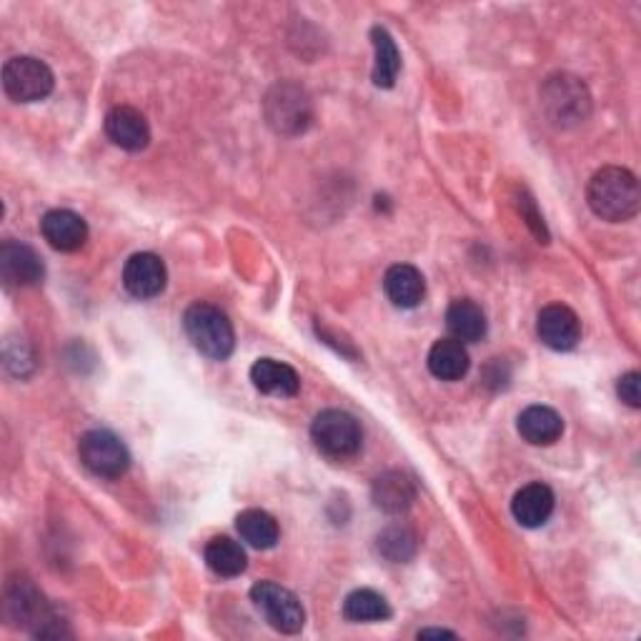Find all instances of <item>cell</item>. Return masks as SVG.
Here are the masks:
<instances>
[{
    "mask_svg": "<svg viewBox=\"0 0 641 641\" xmlns=\"http://www.w3.org/2000/svg\"><path fill=\"white\" fill-rule=\"evenodd\" d=\"M537 333L544 347L554 351H571L581 341V321L579 316L564 303H551L541 309L537 319Z\"/></svg>",
    "mask_w": 641,
    "mask_h": 641,
    "instance_id": "9c48e42d",
    "label": "cell"
},
{
    "mask_svg": "<svg viewBox=\"0 0 641 641\" xmlns=\"http://www.w3.org/2000/svg\"><path fill=\"white\" fill-rule=\"evenodd\" d=\"M169 273L156 253H136L123 266V286L136 299H156L166 289Z\"/></svg>",
    "mask_w": 641,
    "mask_h": 641,
    "instance_id": "8fae6325",
    "label": "cell"
},
{
    "mask_svg": "<svg viewBox=\"0 0 641 641\" xmlns=\"http://www.w3.org/2000/svg\"><path fill=\"white\" fill-rule=\"evenodd\" d=\"M383 291H387L389 301L399 309H417L427 296V281H423L421 271L417 266L399 263L391 266L383 276Z\"/></svg>",
    "mask_w": 641,
    "mask_h": 641,
    "instance_id": "e0dca14e",
    "label": "cell"
},
{
    "mask_svg": "<svg viewBox=\"0 0 641 641\" xmlns=\"http://www.w3.org/2000/svg\"><path fill=\"white\" fill-rule=\"evenodd\" d=\"M587 201L601 221L621 223L634 219L641 203L637 176L621 166H607L591 176Z\"/></svg>",
    "mask_w": 641,
    "mask_h": 641,
    "instance_id": "6da1fadb",
    "label": "cell"
},
{
    "mask_svg": "<svg viewBox=\"0 0 641 641\" xmlns=\"http://www.w3.org/2000/svg\"><path fill=\"white\" fill-rule=\"evenodd\" d=\"M251 381L266 397L291 399L301 389V379L293 367L276 359H259L251 367Z\"/></svg>",
    "mask_w": 641,
    "mask_h": 641,
    "instance_id": "9a60e30c",
    "label": "cell"
},
{
    "mask_svg": "<svg viewBox=\"0 0 641 641\" xmlns=\"http://www.w3.org/2000/svg\"><path fill=\"white\" fill-rule=\"evenodd\" d=\"M417 534H413V529L403 527V524H393L387 527L379 534V551L393 564H407V561L413 559L417 554Z\"/></svg>",
    "mask_w": 641,
    "mask_h": 641,
    "instance_id": "d4e9b609",
    "label": "cell"
},
{
    "mask_svg": "<svg viewBox=\"0 0 641 641\" xmlns=\"http://www.w3.org/2000/svg\"><path fill=\"white\" fill-rule=\"evenodd\" d=\"M41 233L56 251L73 253L78 249H83L88 241V223L73 211L56 209L43 216Z\"/></svg>",
    "mask_w": 641,
    "mask_h": 641,
    "instance_id": "4fadbf2b",
    "label": "cell"
},
{
    "mask_svg": "<svg viewBox=\"0 0 641 641\" xmlns=\"http://www.w3.org/2000/svg\"><path fill=\"white\" fill-rule=\"evenodd\" d=\"M343 617L353 624H371V621H387L391 617V607L379 591L357 589L343 601Z\"/></svg>",
    "mask_w": 641,
    "mask_h": 641,
    "instance_id": "cb8c5ba5",
    "label": "cell"
},
{
    "mask_svg": "<svg viewBox=\"0 0 641 641\" xmlns=\"http://www.w3.org/2000/svg\"><path fill=\"white\" fill-rule=\"evenodd\" d=\"M78 457L83 467L101 479H121L131 467V453L113 431L93 429L78 441Z\"/></svg>",
    "mask_w": 641,
    "mask_h": 641,
    "instance_id": "277c9868",
    "label": "cell"
},
{
    "mask_svg": "<svg viewBox=\"0 0 641 641\" xmlns=\"http://www.w3.org/2000/svg\"><path fill=\"white\" fill-rule=\"evenodd\" d=\"M53 83L51 68L33 56H18L3 66V88L16 103L43 101L46 96H51Z\"/></svg>",
    "mask_w": 641,
    "mask_h": 641,
    "instance_id": "5b68a950",
    "label": "cell"
},
{
    "mask_svg": "<svg viewBox=\"0 0 641 641\" xmlns=\"http://www.w3.org/2000/svg\"><path fill=\"white\" fill-rule=\"evenodd\" d=\"M371 43L373 51H377V63H373V83L379 88H391L397 83L399 71H401V53L397 43H393L391 33L387 28L377 26L371 31Z\"/></svg>",
    "mask_w": 641,
    "mask_h": 641,
    "instance_id": "603a6c76",
    "label": "cell"
},
{
    "mask_svg": "<svg viewBox=\"0 0 641 641\" xmlns=\"http://www.w3.org/2000/svg\"><path fill=\"white\" fill-rule=\"evenodd\" d=\"M517 429L521 439L529 441L531 447H551L564 433V419L549 407H529L519 413Z\"/></svg>",
    "mask_w": 641,
    "mask_h": 641,
    "instance_id": "ac0fdd59",
    "label": "cell"
},
{
    "mask_svg": "<svg viewBox=\"0 0 641 641\" xmlns=\"http://www.w3.org/2000/svg\"><path fill=\"white\" fill-rule=\"evenodd\" d=\"M236 529H239L246 544L253 549H273L281 537L279 521L263 509H246L243 514L236 519Z\"/></svg>",
    "mask_w": 641,
    "mask_h": 641,
    "instance_id": "7402d4cb",
    "label": "cell"
},
{
    "mask_svg": "<svg viewBox=\"0 0 641 641\" xmlns=\"http://www.w3.org/2000/svg\"><path fill=\"white\" fill-rule=\"evenodd\" d=\"M639 373L637 371H629L624 373V377L619 379L617 383V393H619V399L627 403V407L631 409H639L641 407V393H639Z\"/></svg>",
    "mask_w": 641,
    "mask_h": 641,
    "instance_id": "484cf974",
    "label": "cell"
},
{
    "mask_svg": "<svg viewBox=\"0 0 641 641\" xmlns=\"http://www.w3.org/2000/svg\"><path fill=\"white\" fill-rule=\"evenodd\" d=\"M451 337L461 343H477L487 337V313L477 301L457 299L447 311Z\"/></svg>",
    "mask_w": 641,
    "mask_h": 641,
    "instance_id": "d6986e66",
    "label": "cell"
},
{
    "mask_svg": "<svg viewBox=\"0 0 641 641\" xmlns=\"http://www.w3.org/2000/svg\"><path fill=\"white\" fill-rule=\"evenodd\" d=\"M206 564L213 571V574L233 579L241 577L246 567H249V559H246V551L229 537H216L206 544Z\"/></svg>",
    "mask_w": 641,
    "mask_h": 641,
    "instance_id": "44dd1931",
    "label": "cell"
},
{
    "mask_svg": "<svg viewBox=\"0 0 641 641\" xmlns=\"http://www.w3.org/2000/svg\"><path fill=\"white\" fill-rule=\"evenodd\" d=\"M469 351L457 339H441L429 351V371L441 381H459L469 373Z\"/></svg>",
    "mask_w": 641,
    "mask_h": 641,
    "instance_id": "ffe728a7",
    "label": "cell"
},
{
    "mask_svg": "<svg viewBox=\"0 0 641 641\" xmlns=\"http://www.w3.org/2000/svg\"><path fill=\"white\" fill-rule=\"evenodd\" d=\"M371 499L377 509L387 511V514H403L417 499V487L403 471H383L381 477L373 479Z\"/></svg>",
    "mask_w": 641,
    "mask_h": 641,
    "instance_id": "5bb4252c",
    "label": "cell"
},
{
    "mask_svg": "<svg viewBox=\"0 0 641 641\" xmlns=\"http://www.w3.org/2000/svg\"><path fill=\"white\" fill-rule=\"evenodd\" d=\"M429 637H449V639H453L457 634H453V631H443V629H423V631H419V639H429Z\"/></svg>",
    "mask_w": 641,
    "mask_h": 641,
    "instance_id": "83f0119b",
    "label": "cell"
},
{
    "mask_svg": "<svg viewBox=\"0 0 641 641\" xmlns=\"http://www.w3.org/2000/svg\"><path fill=\"white\" fill-rule=\"evenodd\" d=\"M521 216H524L527 223H529V229L534 231L537 239L547 243V239H549V233H547V226H544V219H541V216L537 213V206H534V201H531V199H524V201H521Z\"/></svg>",
    "mask_w": 641,
    "mask_h": 641,
    "instance_id": "4316f807",
    "label": "cell"
},
{
    "mask_svg": "<svg viewBox=\"0 0 641 641\" xmlns=\"http://www.w3.org/2000/svg\"><path fill=\"white\" fill-rule=\"evenodd\" d=\"M106 136L123 148V151L138 153L151 141V128H148L146 116L133 106H116L106 116Z\"/></svg>",
    "mask_w": 641,
    "mask_h": 641,
    "instance_id": "7c38bea8",
    "label": "cell"
},
{
    "mask_svg": "<svg viewBox=\"0 0 641 641\" xmlns=\"http://www.w3.org/2000/svg\"><path fill=\"white\" fill-rule=\"evenodd\" d=\"M46 266L31 246L6 241L0 246V279L6 286H36L43 281Z\"/></svg>",
    "mask_w": 641,
    "mask_h": 641,
    "instance_id": "30bf717a",
    "label": "cell"
},
{
    "mask_svg": "<svg viewBox=\"0 0 641 641\" xmlns=\"http://www.w3.org/2000/svg\"><path fill=\"white\" fill-rule=\"evenodd\" d=\"M311 439L316 449L331 459H349L359 453L363 433L361 423L341 409H327L311 423Z\"/></svg>",
    "mask_w": 641,
    "mask_h": 641,
    "instance_id": "3957f363",
    "label": "cell"
},
{
    "mask_svg": "<svg viewBox=\"0 0 641 641\" xmlns=\"http://www.w3.org/2000/svg\"><path fill=\"white\" fill-rule=\"evenodd\" d=\"M253 607L261 611L266 621L281 634H299L306 624V611L299 597L276 581H259L251 589Z\"/></svg>",
    "mask_w": 641,
    "mask_h": 641,
    "instance_id": "8992f818",
    "label": "cell"
},
{
    "mask_svg": "<svg viewBox=\"0 0 641 641\" xmlns=\"http://www.w3.org/2000/svg\"><path fill=\"white\" fill-rule=\"evenodd\" d=\"M541 101H544L551 123H557V126L581 123L589 116V108H591V98L587 93L584 83H581L579 78L567 76V73L549 78L544 86V93H541Z\"/></svg>",
    "mask_w": 641,
    "mask_h": 641,
    "instance_id": "52a82bcc",
    "label": "cell"
},
{
    "mask_svg": "<svg viewBox=\"0 0 641 641\" xmlns=\"http://www.w3.org/2000/svg\"><path fill=\"white\" fill-rule=\"evenodd\" d=\"M554 504H557L554 491L547 484H527L514 494V501H511V514H514L521 527L539 529L547 524L551 514H554Z\"/></svg>",
    "mask_w": 641,
    "mask_h": 641,
    "instance_id": "2e32d148",
    "label": "cell"
},
{
    "mask_svg": "<svg viewBox=\"0 0 641 641\" xmlns=\"http://www.w3.org/2000/svg\"><path fill=\"white\" fill-rule=\"evenodd\" d=\"M183 331L193 343V349L201 351L203 357L226 361L233 353L236 333L229 316L211 303L199 301L189 306L183 313Z\"/></svg>",
    "mask_w": 641,
    "mask_h": 641,
    "instance_id": "7a4b0ae2",
    "label": "cell"
},
{
    "mask_svg": "<svg viewBox=\"0 0 641 641\" xmlns=\"http://www.w3.org/2000/svg\"><path fill=\"white\" fill-rule=\"evenodd\" d=\"M266 116L279 133H301L311 121V101L299 86H276L266 98Z\"/></svg>",
    "mask_w": 641,
    "mask_h": 641,
    "instance_id": "ba28073f",
    "label": "cell"
}]
</instances>
